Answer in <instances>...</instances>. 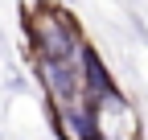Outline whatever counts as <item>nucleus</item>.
Returning <instances> with one entry per match:
<instances>
[{
    "label": "nucleus",
    "instance_id": "obj_1",
    "mask_svg": "<svg viewBox=\"0 0 148 140\" xmlns=\"http://www.w3.org/2000/svg\"><path fill=\"white\" fill-rule=\"evenodd\" d=\"M25 16H29V33H33V54L41 58V62L70 66V70L82 66V58H86L90 45L78 37L74 16H66L62 8H53V4L25 8Z\"/></svg>",
    "mask_w": 148,
    "mask_h": 140
}]
</instances>
